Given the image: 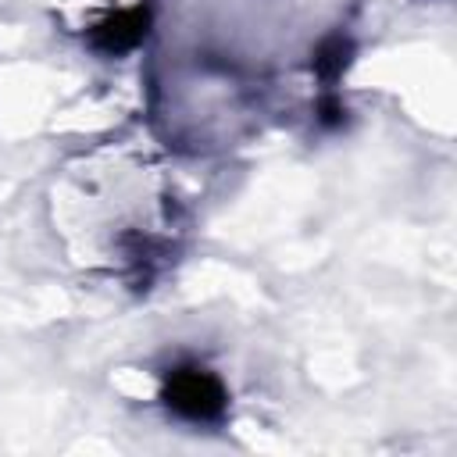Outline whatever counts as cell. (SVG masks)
Returning <instances> with one entry per match:
<instances>
[{
	"mask_svg": "<svg viewBox=\"0 0 457 457\" xmlns=\"http://www.w3.org/2000/svg\"><path fill=\"white\" fill-rule=\"evenodd\" d=\"M161 400L175 418L193 421V425H207V421H218L225 414L228 389L211 368L186 361V364L168 368V375L161 382Z\"/></svg>",
	"mask_w": 457,
	"mask_h": 457,
	"instance_id": "cell-1",
	"label": "cell"
},
{
	"mask_svg": "<svg viewBox=\"0 0 457 457\" xmlns=\"http://www.w3.org/2000/svg\"><path fill=\"white\" fill-rule=\"evenodd\" d=\"M150 32V7L146 4H136V7H125V11H114L107 14L104 21L93 25L89 32V43L107 54V57H118V54H129L136 50Z\"/></svg>",
	"mask_w": 457,
	"mask_h": 457,
	"instance_id": "cell-2",
	"label": "cell"
},
{
	"mask_svg": "<svg viewBox=\"0 0 457 457\" xmlns=\"http://www.w3.org/2000/svg\"><path fill=\"white\" fill-rule=\"evenodd\" d=\"M346 54H350V43H346V39H339V36L325 39V43L314 50V71H318L325 82H336V79L343 75V68H346Z\"/></svg>",
	"mask_w": 457,
	"mask_h": 457,
	"instance_id": "cell-3",
	"label": "cell"
},
{
	"mask_svg": "<svg viewBox=\"0 0 457 457\" xmlns=\"http://www.w3.org/2000/svg\"><path fill=\"white\" fill-rule=\"evenodd\" d=\"M343 114H346V107H343L332 93H325V96H321V104H318V118H321V125H339V121H343Z\"/></svg>",
	"mask_w": 457,
	"mask_h": 457,
	"instance_id": "cell-4",
	"label": "cell"
}]
</instances>
